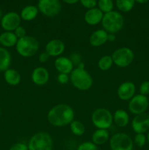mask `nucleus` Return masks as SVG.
Returning a JSON list of instances; mask_svg holds the SVG:
<instances>
[{
    "instance_id": "obj_1",
    "label": "nucleus",
    "mask_w": 149,
    "mask_h": 150,
    "mask_svg": "<svg viewBox=\"0 0 149 150\" xmlns=\"http://www.w3.org/2000/svg\"><path fill=\"white\" fill-rule=\"evenodd\" d=\"M74 111L67 104H58L48 111L47 119L51 125L63 127L70 124L74 120Z\"/></svg>"
},
{
    "instance_id": "obj_2",
    "label": "nucleus",
    "mask_w": 149,
    "mask_h": 150,
    "mask_svg": "<svg viewBox=\"0 0 149 150\" xmlns=\"http://www.w3.org/2000/svg\"><path fill=\"white\" fill-rule=\"evenodd\" d=\"M16 51L23 57H31L34 55L39 50V41L34 37L26 35L18 40Z\"/></svg>"
},
{
    "instance_id": "obj_3",
    "label": "nucleus",
    "mask_w": 149,
    "mask_h": 150,
    "mask_svg": "<svg viewBox=\"0 0 149 150\" xmlns=\"http://www.w3.org/2000/svg\"><path fill=\"white\" fill-rule=\"evenodd\" d=\"M70 79L76 89L86 91L90 89L93 84V79L85 68L75 67L70 73Z\"/></svg>"
},
{
    "instance_id": "obj_4",
    "label": "nucleus",
    "mask_w": 149,
    "mask_h": 150,
    "mask_svg": "<svg viewBox=\"0 0 149 150\" xmlns=\"http://www.w3.org/2000/svg\"><path fill=\"white\" fill-rule=\"evenodd\" d=\"M102 24L104 30L108 34H115L122 29L124 26V18L118 12H109L104 15Z\"/></svg>"
},
{
    "instance_id": "obj_5",
    "label": "nucleus",
    "mask_w": 149,
    "mask_h": 150,
    "mask_svg": "<svg viewBox=\"0 0 149 150\" xmlns=\"http://www.w3.org/2000/svg\"><path fill=\"white\" fill-rule=\"evenodd\" d=\"M52 137L45 132H38L31 137L28 143L29 150H52Z\"/></svg>"
},
{
    "instance_id": "obj_6",
    "label": "nucleus",
    "mask_w": 149,
    "mask_h": 150,
    "mask_svg": "<svg viewBox=\"0 0 149 150\" xmlns=\"http://www.w3.org/2000/svg\"><path fill=\"white\" fill-rule=\"evenodd\" d=\"M91 121L93 125L98 129L108 130L112 125L113 118L109 110L104 108H99L92 113Z\"/></svg>"
},
{
    "instance_id": "obj_7",
    "label": "nucleus",
    "mask_w": 149,
    "mask_h": 150,
    "mask_svg": "<svg viewBox=\"0 0 149 150\" xmlns=\"http://www.w3.org/2000/svg\"><path fill=\"white\" fill-rule=\"evenodd\" d=\"M111 57L113 64L119 67H126L133 62L134 54L132 50L129 48L122 47L115 50Z\"/></svg>"
},
{
    "instance_id": "obj_8",
    "label": "nucleus",
    "mask_w": 149,
    "mask_h": 150,
    "mask_svg": "<svg viewBox=\"0 0 149 150\" xmlns=\"http://www.w3.org/2000/svg\"><path fill=\"white\" fill-rule=\"evenodd\" d=\"M111 150H132L134 143L131 138L125 133L114 134L110 139Z\"/></svg>"
},
{
    "instance_id": "obj_9",
    "label": "nucleus",
    "mask_w": 149,
    "mask_h": 150,
    "mask_svg": "<svg viewBox=\"0 0 149 150\" xmlns=\"http://www.w3.org/2000/svg\"><path fill=\"white\" fill-rule=\"evenodd\" d=\"M61 5L59 0H39L38 10L48 17H54L61 11Z\"/></svg>"
},
{
    "instance_id": "obj_10",
    "label": "nucleus",
    "mask_w": 149,
    "mask_h": 150,
    "mask_svg": "<svg viewBox=\"0 0 149 150\" xmlns=\"http://www.w3.org/2000/svg\"><path fill=\"white\" fill-rule=\"evenodd\" d=\"M148 108V100L147 97L143 95H137L133 97L129 103V110L135 115L145 113Z\"/></svg>"
},
{
    "instance_id": "obj_11",
    "label": "nucleus",
    "mask_w": 149,
    "mask_h": 150,
    "mask_svg": "<svg viewBox=\"0 0 149 150\" xmlns=\"http://www.w3.org/2000/svg\"><path fill=\"white\" fill-rule=\"evenodd\" d=\"M20 16L15 12H10L1 18V26L5 32L15 31L20 23Z\"/></svg>"
},
{
    "instance_id": "obj_12",
    "label": "nucleus",
    "mask_w": 149,
    "mask_h": 150,
    "mask_svg": "<svg viewBox=\"0 0 149 150\" xmlns=\"http://www.w3.org/2000/svg\"><path fill=\"white\" fill-rule=\"evenodd\" d=\"M131 127L136 133H145L149 130V115L146 113L136 115L131 121Z\"/></svg>"
},
{
    "instance_id": "obj_13",
    "label": "nucleus",
    "mask_w": 149,
    "mask_h": 150,
    "mask_svg": "<svg viewBox=\"0 0 149 150\" xmlns=\"http://www.w3.org/2000/svg\"><path fill=\"white\" fill-rule=\"evenodd\" d=\"M135 91V85L132 82L126 81L118 86L117 94L121 100H130L134 96Z\"/></svg>"
},
{
    "instance_id": "obj_14",
    "label": "nucleus",
    "mask_w": 149,
    "mask_h": 150,
    "mask_svg": "<svg viewBox=\"0 0 149 150\" xmlns=\"http://www.w3.org/2000/svg\"><path fill=\"white\" fill-rule=\"evenodd\" d=\"M32 81L38 86H43L48 83L49 80V73L44 67H37L32 71Z\"/></svg>"
},
{
    "instance_id": "obj_15",
    "label": "nucleus",
    "mask_w": 149,
    "mask_h": 150,
    "mask_svg": "<svg viewBox=\"0 0 149 150\" xmlns=\"http://www.w3.org/2000/svg\"><path fill=\"white\" fill-rule=\"evenodd\" d=\"M65 49L64 42L59 39H53L50 40L45 46V52L50 57H58Z\"/></svg>"
},
{
    "instance_id": "obj_16",
    "label": "nucleus",
    "mask_w": 149,
    "mask_h": 150,
    "mask_svg": "<svg viewBox=\"0 0 149 150\" xmlns=\"http://www.w3.org/2000/svg\"><path fill=\"white\" fill-rule=\"evenodd\" d=\"M54 66L59 73L69 74L74 70V64L70 58L66 57H59L54 62Z\"/></svg>"
},
{
    "instance_id": "obj_17",
    "label": "nucleus",
    "mask_w": 149,
    "mask_h": 150,
    "mask_svg": "<svg viewBox=\"0 0 149 150\" xmlns=\"http://www.w3.org/2000/svg\"><path fill=\"white\" fill-rule=\"evenodd\" d=\"M103 13L99 8H92L88 10L84 16V20L91 26H94L102 22L103 18Z\"/></svg>"
},
{
    "instance_id": "obj_18",
    "label": "nucleus",
    "mask_w": 149,
    "mask_h": 150,
    "mask_svg": "<svg viewBox=\"0 0 149 150\" xmlns=\"http://www.w3.org/2000/svg\"><path fill=\"white\" fill-rule=\"evenodd\" d=\"M108 40V33L104 29H98L91 35L89 42L93 47H99L104 45Z\"/></svg>"
},
{
    "instance_id": "obj_19",
    "label": "nucleus",
    "mask_w": 149,
    "mask_h": 150,
    "mask_svg": "<svg viewBox=\"0 0 149 150\" xmlns=\"http://www.w3.org/2000/svg\"><path fill=\"white\" fill-rule=\"evenodd\" d=\"M18 38L13 32H4L0 35V44L4 48H10L16 45Z\"/></svg>"
},
{
    "instance_id": "obj_20",
    "label": "nucleus",
    "mask_w": 149,
    "mask_h": 150,
    "mask_svg": "<svg viewBox=\"0 0 149 150\" xmlns=\"http://www.w3.org/2000/svg\"><path fill=\"white\" fill-rule=\"evenodd\" d=\"M112 118H113L114 123L120 127H124L127 126L129 122V117L128 113L124 109H118L115 111L112 116Z\"/></svg>"
},
{
    "instance_id": "obj_21",
    "label": "nucleus",
    "mask_w": 149,
    "mask_h": 150,
    "mask_svg": "<svg viewBox=\"0 0 149 150\" xmlns=\"http://www.w3.org/2000/svg\"><path fill=\"white\" fill-rule=\"evenodd\" d=\"M110 137L109 132L108 130L105 129H97L94 133L92 134L91 140L94 144L96 146L102 145L106 143Z\"/></svg>"
},
{
    "instance_id": "obj_22",
    "label": "nucleus",
    "mask_w": 149,
    "mask_h": 150,
    "mask_svg": "<svg viewBox=\"0 0 149 150\" xmlns=\"http://www.w3.org/2000/svg\"><path fill=\"white\" fill-rule=\"evenodd\" d=\"M4 77L5 81L11 86H16L19 84L21 80L20 73L15 69L12 68H9L4 71Z\"/></svg>"
},
{
    "instance_id": "obj_23",
    "label": "nucleus",
    "mask_w": 149,
    "mask_h": 150,
    "mask_svg": "<svg viewBox=\"0 0 149 150\" xmlns=\"http://www.w3.org/2000/svg\"><path fill=\"white\" fill-rule=\"evenodd\" d=\"M11 64V55L4 47H0V71H6Z\"/></svg>"
},
{
    "instance_id": "obj_24",
    "label": "nucleus",
    "mask_w": 149,
    "mask_h": 150,
    "mask_svg": "<svg viewBox=\"0 0 149 150\" xmlns=\"http://www.w3.org/2000/svg\"><path fill=\"white\" fill-rule=\"evenodd\" d=\"M38 12H39L38 7L33 5H28L21 10L20 16L23 20L29 21L33 20L37 17Z\"/></svg>"
},
{
    "instance_id": "obj_25",
    "label": "nucleus",
    "mask_w": 149,
    "mask_h": 150,
    "mask_svg": "<svg viewBox=\"0 0 149 150\" xmlns=\"http://www.w3.org/2000/svg\"><path fill=\"white\" fill-rule=\"evenodd\" d=\"M70 125L72 133L74 136H83L85 133V132H86V127H85L84 125L81 122L79 121V120H74Z\"/></svg>"
},
{
    "instance_id": "obj_26",
    "label": "nucleus",
    "mask_w": 149,
    "mask_h": 150,
    "mask_svg": "<svg viewBox=\"0 0 149 150\" xmlns=\"http://www.w3.org/2000/svg\"><path fill=\"white\" fill-rule=\"evenodd\" d=\"M113 64V61H112V57L110 56H103L99 59L98 62V66L99 68L102 71H108Z\"/></svg>"
},
{
    "instance_id": "obj_27",
    "label": "nucleus",
    "mask_w": 149,
    "mask_h": 150,
    "mask_svg": "<svg viewBox=\"0 0 149 150\" xmlns=\"http://www.w3.org/2000/svg\"><path fill=\"white\" fill-rule=\"evenodd\" d=\"M134 2L135 0H116V6L121 12L127 13L133 8Z\"/></svg>"
},
{
    "instance_id": "obj_28",
    "label": "nucleus",
    "mask_w": 149,
    "mask_h": 150,
    "mask_svg": "<svg viewBox=\"0 0 149 150\" xmlns=\"http://www.w3.org/2000/svg\"><path fill=\"white\" fill-rule=\"evenodd\" d=\"M99 9L102 13H109L112 11L113 8V2L112 0H99L98 2Z\"/></svg>"
},
{
    "instance_id": "obj_29",
    "label": "nucleus",
    "mask_w": 149,
    "mask_h": 150,
    "mask_svg": "<svg viewBox=\"0 0 149 150\" xmlns=\"http://www.w3.org/2000/svg\"><path fill=\"white\" fill-rule=\"evenodd\" d=\"M146 141H147V138L145 136L144 133H137L134 136V143L138 147H143L145 144Z\"/></svg>"
},
{
    "instance_id": "obj_30",
    "label": "nucleus",
    "mask_w": 149,
    "mask_h": 150,
    "mask_svg": "<svg viewBox=\"0 0 149 150\" xmlns=\"http://www.w3.org/2000/svg\"><path fill=\"white\" fill-rule=\"evenodd\" d=\"M77 150H99V149L93 142H86L80 144Z\"/></svg>"
},
{
    "instance_id": "obj_31",
    "label": "nucleus",
    "mask_w": 149,
    "mask_h": 150,
    "mask_svg": "<svg viewBox=\"0 0 149 150\" xmlns=\"http://www.w3.org/2000/svg\"><path fill=\"white\" fill-rule=\"evenodd\" d=\"M82 5L89 10L94 8L96 5V0H80Z\"/></svg>"
},
{
    "instance_id": "obj_32",
    "label": "nucleus",
    "mask_w": 149,
    "mask_h": 150,
    "mask_svg": "<svg viewBox=\"0 0 149 150\" xmlns=\"http://www.w3.org/2000/svg\"><path fill=\"white\" fill-rule=\"evenodd\" d=\"M140 95H143L146 96L147 95H149V81L143 82L140 86Z\"/></svg>"
},
{
    "instance_id": "obj_33",
    "label": "nucleus",
    "mask_w": 149,
    "mask_h": 150,
    "mask_svg": "<svg viewBox=\"0 0 149 150\" xmlns=\"http://www.w3.org/2000/svg\"><path fill=\"white\" fill-rule=\"evenodd\" d=\"M70 59L72 61V62L73 63L74 66L76 65L77 67L80 64V63L83 62L81 61V57H80V56L77 53H73V54H72L71 55H70Z\"/></svg>"
},
{
    "instance_id": "obj_34",
    "label": "nucleus",
    "mask_w": 149,
    "mask_h": 150,
    "mask_svg": "<svg viewBox=\"0 0 149 150\" xmlns=\"http://www.w3.org/2000/svg\"><path fill=\"white\" fill-rule=\"evenodd\" d=\"M10 150H29L28 145L24 143H16L10 146Z\"/></svg>"
},
{
    "instance_id": "obj_35",
    "label": "nucleus",
    "mask_w": 149,
    "mask_h": 150,
    "mask_svg": "<svg viewBox=\"0 0 149 150\" xmlns=\"http://www.w3.org/2000/svg\"><path fill=\"white\" fill-rule=\"evenodd\" d=\"M14 33L15 35H16V37L18 38V39H20V38H23V37H25L26 35V30H25V29L23 27V26H19L14 31Z\"/></svg>"
},
{
    "instance_id": "obj_36",
    "label": "nucleus",
    "mask_w": 149,
    "mask_h": 150,
    "mask_svg": "<svg viewBox=\"0 0 149 150\" xmlns=\"http://www.w3.org/2000/svg\"><path fill=\"white\" fill-rule=\"evenodd\" d=\"M69 79H70V77L68 74H65V73H59L57 77V80L61 84H66L69 81Z\"/></svg>"
},
{
    "instance_id": "obj_37",
    "label": "nucleus",
    "mask_w": 149,
    "mask_h": 150,
    "mask_svg": "<svg viewBox=\"0 0 149 150\" xmlns=\"http://www.w3.org/2000/svg\"><path fill=\"white\" fill-rule=\"evenodd\" d=\"M49 57H50V56L48 55V53H46L45 51V52H42L39 54V61L41 63H45V62H46L48 59H49Z\"/></svg>"
},
{
    "instance_id": "obj_38",
    "label": "nucleus",
    "mask_w": 149,
    "mask_h": 150,
    "mask_svg": "<svg viewBox=\"0 0 149 150\" xmlns=\"http://www.w3.org/2000/svg\"><path fill=\"white\" fill-rule=\"evenodd\" d=\"M115 40V36L114 34H108V41H110V42H113Z\"/></svg>"
},
{
    "instance_id": "obj_39",
    "label": "nucleus",
    "mask_w": 149,
    "mask_h": 150,
    "mask_svg": "<svg viewBox=\"0 0 149 150\" xmlns=\"http://www.w3.org/2000/svg\"><path fill=\"white\" fill-rule=\"evenodd\" d=\"M64 2L67 3V4H73L77 3V1H80V0H62Z\"/></svg>"
},
{
    "instance_id": "obj_40",
    "label": "nucleus",
    "mask_w": 149,
    "mask_h": 150,
    "mask_svg": "<svg viewBox=\"0 0 149 150\" xmlns=\"http://www.w3.org/2000/svg\"><path fill=\"white\" fill-rule=\"evenodd\" d=\"M135 1H137V2L140 3V4H144V3L147 2L148 0H135Z\"/></svg>"
},
{
    "instance_id": "obj_41",
    "label": "nucleus",
    "mask_w": 149,
    "mask_h": 150,
    "mask_svg": "<svg viewBox=\"0 0 149 150\" xmlns=\"http://www.w3.org/2000/svg\"><path fill=\"white\" fill-rule=\"evenodd\" d=\"M147 141H148V144H149V130H148V136H147Z\"/></svg>"
},
{
    "instance_id": "obj_42",
    "label": "nucleus",
    "mask_w": 149,
    "mask_h": 150,
    "mask_svg": "<svg viewBox=\"0 0 149 150\" xmlns=\"http://www.w3.org/2000/svg\"><path fill=\"white\" fill-rule=\"evenodd\" d=\"M1 10H0V18H1Z\"/></svg>"
},
{
    "instance_id": "obj_43",
    "label": "nucleus",
    "mask_w": 149,
    "mask_h": 150,
    "mask_svg": "<svg viewBox=\"0 0 149 150\" xmlns=\"http://www.w3.org/2000/svg\"><path fill=\"white\" fill-rule=\"evenodd\" d=\"M0 115H1V108H0Z\"/></svg>"
},
{
    "instance_id": "obj_44",
    "label": "nucleus",
    "mask_w": 149,
    "mask_h": 150,
    "mask_svg": "<svg viewBox=\"0 0 149 150\" xmlns=\"http://www.w3.org/2000/svg\"><path fill=\"white\" fill-rule=\"evenodd\" d=\"M148 107H149V101H148Z\"/></svg>"
}]
</instances>
